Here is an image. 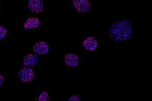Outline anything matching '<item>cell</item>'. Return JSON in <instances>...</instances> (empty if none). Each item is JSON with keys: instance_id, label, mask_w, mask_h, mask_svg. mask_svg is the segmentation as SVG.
Wrapping results in <instances>:
<instances>
[{"instance_id": "1", "label": "cell", "mask_w": 152, "mask_h": 101, "mask_svg": "<svg viewBox=\"0 0 152 101\" xmlns=\"http://www.w3.org/2000/svg\"><path fill=\"white\" fill-rule=\"evenodd\" d=\"M111 39L117 42H122L132 36V26L127 20L117 21L112 25L110 29Z\"/></svg>"}, {"instance_id": "2", "label": "cell", "mask_w": 152, "mask_h": 101, "mask_svg": "<svg viewBox=\"0 0 152 101\" xmlns=\"http://www.w3.org/2000/svg\"><path fill=\"white\" fill-rule=\"evenodd\" d=\"M19 77L24 82H31L34 77V72L33 69L28 67L23 68L19 70Z\"/></svg>"}, {"instance_id": "3", "label": "cell", "mask_w": 152, "mask_h": 101, "mask_svg": "<svg viewBox=\"0 0 152 101\" xmlns=\"http://www.w3.org/2000/svg\"><path fill=\"white\" fill-rule=\"evenodd\" d=\"M73 5L79 12H85L89 10L90 4L87 0H73Z\"/></svg>"}, {"instance_id": "4", "label": "cell", "mask_w": 152, "mask_h": 101, "mask_svg": "<svg viewBox=\"0 0 152 101\" xmlns=\"http://www.w3.org/2000/svg\"><path fill=\"white\" fill-rule=\"evenodd\" d=\"M28 7L31 11L39 13L43 10V4L41 0H28Z\"/></svg>"}, {"instance_id": "5", "label": "cell", "mask_w": 152, "mask_h": 101, "mask_svg": "<svg viewBox=\"0 0 152 101\" xmlns=\"http://www.w3.org/2000/svg\"><path fill=\"white\" fill-rule=\"evenodd\" d=\"M33 49L36 53L44 55L48 53L49 47L45 41H40L34 46Z\"/></svg>"}, {"instance_id": "6", "label": "cell", "mask_w": 152, "mask_h": 101, "mask_svg": "<svg viewBox=\"0 0 152 101\" xmlns=\"http://www.w3.org/2000/svg\"><path fill=\"white\" fill-rule=\"evenodd\" d=\"M65 63L71 67H76L79 63V58L74 54H67L64 56Z\"/></svg>"}, {"instance_id": "7", "label": "cell", "mask_w": 152, "mask_h": 101, "mask_svg": "<svg viewBox=\"0 0 152 101\" xmlns=\"http://www.w3.org/2000/svg\"><path fill=\"white\" fill-rule=\"evenodd\" d=\"M83 46L87 50L94 51L96 49L98 43L96 40L93 37L87 38L83 43Z\"/></svg>"}, {"instance_id": "8", "label": "cell", "mask_w": 152, "mask_h": 101, "mask_svg": "<svg viewBox=\"0 0 152 101\" xmlns=\"http://www.w3.org/2000/svg\"><path fill=\"white\" fill-rule=\"evenodd\" d=\"M38 58L36 55L34 54H28L24 57L23 62L26 66H33L38 63Z\"/></svg>"}, {"instance_id": "9", "label": "cell", "mask_w": 152, "mask_h": 101, "mask_svg": "<svg viewBox=\"0 0 152 101\" xmlns=\"http://www.w3.org/2000/svg\"><path fill=\"white\" fill-rule=\"evenodd\" d=\"M40 24V21L37 18H29L26 20V23H24V28L26 29H30L34 28H37Z\"/></svg>"}, {"instance_id": "10", "label": "cell", "mask_w": 152, "mask_h": 101, "mask_svg": "<svg viewBox=\"0 0 152 101\" xmlns=\"http://www.w3.org/2000/svg\"><path fill=\"white\" fill-rule=\"evenodd\" d=\"M49 99V94L46 92H43L41 93L40 96L38 98V101H47Z\"/></svg>"}, {"instance_id": "11", "label": "cell", "mask_w": 152, "mask_h": 101, "mask_svg": "<svg viewBox=\"0 0 152 101\" xmlns=\"http://www.w3.org/2000/svg\"><path fill=\"white\" fill-rule=\"evenodd\" d=\"M7 31L3 26H0V40L3 39L7 33Z\"/></svg>"}, {"instance_id": "12", "label": "cell", "mask_w": 152, "mask_h": 101, "mask_svg": "<svg viewBox=\"0 0 152 101\" xmlns=\"http://www.w3.org/2000/svg\"><path fill=\"white\" fill-rule=\"evenodd\" d=\"M80 98L77 95H73L68 100L69 101H80Z\"/></svg>"}, {"instance_id": "13", "label": "cell", "mask_w": 152, "mask_h": 101, "mask_svg": "<svg viewBox=\"0 0 152 101\" xmlns=\"http://www.w3.org/2000/svg\"><path fill=\"white\" fill-rule=\"evenodd\" d=\"M4 79L3 76L1 74H0V86H1L2 84H3Z\"/></svg>"}]
</instances>
